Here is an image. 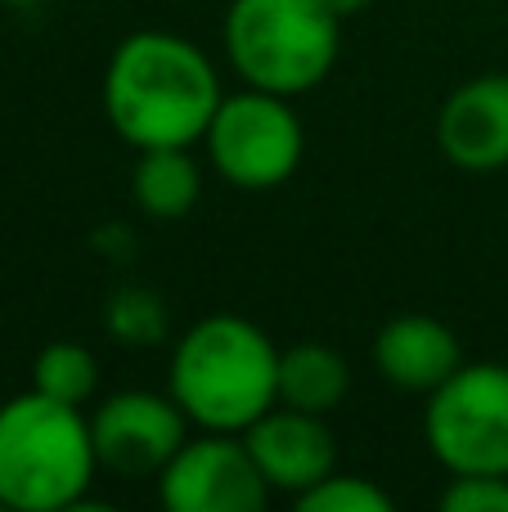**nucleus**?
Masks as SVG:
<instances>
[{
    "label": "nucleus",
    "instance_id": "f257e3e1",
    "mask_svg": "<svg viewBox=\"0 0 508 512\" xmlns=\"http://www.w3.org/2000/svg\"><path fill=\"white\" fill-rule=\"evenodd\" d=\"M225 90L203 45L176 32H131L104 68V117L135 153L194 149Z\"/></svg>",
    "mask_w": 508,
    "mask_h": 512
},
{
    "label": "nucleus",
    "instance_id": "f03ea898",
    "mask_svg": "<svg viewBox=\"0 0 508 512\" xmlns=\"http://www.w3.org/2000/svg\"><path fill=\"white\" fill-rule=\"evenodd\" d=\"M167 391L194 427L243 436L279 405V346L243 315H207L180 333Z\"/></svg>",
    "mask_w": 508,
    "mask_h": 512
},
{
    "label": "nucleus",
    "instance_id": "7ed1b4c3",
    "mask_svg": "<svg viewBox=\"0 0 508 512\" xmlns=\"http://www.w3.org/2000/svg\"><path fill=\"white\" fill-rule=\"evenodd\" d=\"M99 472L90 418L77 405L41 391L0 405V508L5 512H72L86 508Z\"/></svg>",
    "mask_w": 508,
    "mask_h": 512
},
{
    "label": "nucleus",
    "instance_id": "20e7f679",
    "mask_svg": "<svg viewBox=\"0 0 508 512\" xmlns=\"http://www.w3.org/2000/svg\"><path fill=\"white\" fill-rule=\"evenodd\" d=\"M342 50V18L320 0H230L225 54L243 86L270 95H311Z\"/></svg>",
    "mask_w": 508,
    "mask_h": 512
},
{
    "label": "nucleus",
    "instance_id": "39448f33",
    "mask_svg": "<svg viewBox=\"0 0 508 512\" xmlns=\"http://www.w3.org/2000/svg\"><path fill=\"white\" fill-rule=\"evenodd\" d=\"M423 436L450 477H508V364H459L428 396Z\"/></svg>",
    "mask_w": 508,
    "mask_h": 512
},
{
    "label": "nucleus",
    "instance_id": "423d86ee",
    "mask_svg": "<svg viewBox=\"0 0 508 512\" xmlns=\"http://www.w3.org/2000/svg\"><path fill=\"white\" fill-rule=\"evenodd\" d=\"M203 149L225 185L261 194V189L284 185L302 167L306 131L288 95L243 86L239 95H225L212 113Z\"/></svg>",
    "mask_w": 508,
    "mask_h": 512
},
{
    "label": "nucleus",
    "instance_id": "0eeeda50",
    "mask_svg": "<svg viewBox=\"0 0 508 512\" xmlns=\"http://www.w3.org/2000/svg\"><path fill=\"white\" fill-rule=\"evenodd\" d=\"M90 441L99 472H113L117 481H158V472L189 441V414L171 391H113L90 414Z\"/></svg>",
    "mask_w": 508,
    "mask_h": 512
},
{
    "label": "nucleus",
    "instance_id": "6e6552de",
    "mask_svg": "<svg viewBox=\"0 0 508 512\" xmlns=\"http://www.w3.org/2000/svg\"><path fill=\"white\" fill-rule=\"evenodd\" d=\"M275 490L266 486L248 441L234 432L189 436L176 459L158 472L167 512H261Z\"/></svg>",
    "mask_w": 508,
    "mask_h": 512
},
{
    "label": "nucleus",
    "instance_id": "1a4fd4ad",
    "mask_svg": "<svg viewBox=\"0 0 508 512\" xmlns=\"http://www.w3.org/2000/svg\"><path fill=\"white\" fill-rule=\"evenodd\" d=\"M243 441L275 495L297 499L311 486H320L329 472H338V445H333L324 414L275 405L243 432Z\"/></svg>",
    "mask_w": 508,
    "mask_h": 512
},
{
    "label": "nucleus",
    "instance_id": "9d476101",
    "mask_svg": "<svg viewBox=\"0 0 508 512\" xmlns=\"http://www.w3.org/2000/svg\"><path fill=\"white\" fill-rule=\"evenodd\" d=\"M437 149L459 171L508 167V72H482L446 95L437 113Z\"/></svg>",
    "mask_w": 508,
    "mask_h": 512
},
{
    "label": "nucleus",
    "instance_id": "9b49d317",
    "mask_svg": "<svg viewBox=\"0 0 508 512\" xmlns=\"http://www.w3.org/2000/svg\"><path fill=\"white\" fill-rule=\"evenodd\" d=\"M464 364V342L455 328L432 315H396L374 337V369L401 391L432 396Z\"/></svg>",
    "mask_w": 508,
    "mask_h": 512
},
{
    "label": "nucleus",
    "instance_id": "f8f14e48",
    "mask_svg": "<svg viewBox=\"0 0 508 512\" xmlns=\"http://www.w3.org/2000/svg\"><path fill=\"white\" fill-rule=\"evenodd\" d=\"M351 396V364L324 342H293L279 351V405L329 418Z\"/></svg>",
    "mask_w": 508,
    "mask_h": 512
},
{
    "label": "nucleus",
    "instance_id": "ddd939ff",
    "mask_svg": "<svg viewBox=\"0 0 508 512\" xmlns=\"http://www.w3.org/2000/svg\"><path fill=\"white\" fill-rule=\"evenodd\" d=\"M203 194V171L189 149H140L131 167V198L153 221H180Z\"/></svg>",
    "mask_w": 508,
    "mask_h": 512
},
{
    "label": "nucleus",
    "instance_id": "4468645a",
    "mask_svg": "<svg viewBox=\"0 0 508 512\" xmlns=\"http://www.w3.org/2000/svg\"><path fill=\"white\" fill-rule=\"evenodd\" d=\"M32 387L50 400H63V405L86 409L90 400L99 396V360L90 346L81 342H45L32 360Z\"/></svg>",
    "mask_w": 508,
    "mask_h": 512
},
{
    "label": "nucleus",
    "instance_id": "2eb2a0df",
    "mask_svg": "<svg viewBox=\"0 0 508 512\" xmlns=\"http://www.w3.org/2000/svg\"><path fill=\"white\" fill-rule=\"evenodd\" d=\"M104 324L122 346H158L167 337L171 315L153 288H117L104 306Z\"/></svg>",
    "mask_w": 508,
    "mask_h": 512
},
{
    "label": "nucleus",
    "instance_id": "dca6fc26",
    "mask_svg": "<svg viewBox=\"0 0 508 512\" xmlns=\"http://www.w3.org/2000/svg\"><path fill=\"white\" fill-rule=\"evenodd\" d=\"M302 512H392V495L369 477H351V472H329L320 486L293 499Z\"/></svg>",
    "mask_w": 508,
    "mask_h": 512
},
{
    "label": "nucleus",
    "instance_id": "f3484780",
    "mask_svg": "<svg viewBox=\"0 0 508 512\" xmlns=\"http://www.w3.org/2000/svg\"><path fill=\"white\" fill-rule=\"evenodd\" d=\"M446 512H508V477H450L441 490Z\"/></svg>",
    "mask_w": 508,
    "mask_h": 512
},
{
    "label": "nucleus",
    "instance_id": "a211bd4d",
    "mask_svg": "<svg viewBox=\"0 0 508 512\" xmlns=\"http://www.w3.org/2000/svg\"><path fill=\"white\" fill-rule=\"evenodd\" d=\"M324 9H329V14H338L342 23H347V18H356V14H365L369 5H374V0H320Z\"/></svg>",
    "mask_w": 508,
    "mask_h": 512
},
{
    "label": "nucleus",
    "instance_id": "6ab92c4d",
    "mask_svg": "<svg viewBox=\"0 0 508 512\" xmlns=\"http://www.w3.org/2000/svg\"><path fill=\"white\" fill-rule=\"evenodd\" d=\"M0 5H14V9H27V5H45V0H0Z\"/></svg>",
    "mask_w": 508,
    "mask_h": 512
}]
</instances>
